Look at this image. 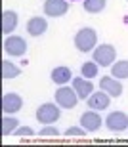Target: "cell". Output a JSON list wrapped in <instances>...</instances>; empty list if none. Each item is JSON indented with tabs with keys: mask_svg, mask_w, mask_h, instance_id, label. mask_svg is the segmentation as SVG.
<instances>
[{
	"mask_svg": "<svg viewBox=\"0 0 128 147\" xmlns=\"http://www.w3.org/2000/svg\"><path fill=\"white\" fill-rule=\"evenodd\" d=\"M86 128H82V126H71V128H67L65 130V136L69 138V136H77V138H82V136H86Z\"/></svg>",
	"mask_w": 128,
	"mask_h": 147,
	"instance_id": "44dd1931",
	"label": "cell"
},
{
	"mask_svg": "<svg viewBox=\"0 0 128 147\" xmlns=\"http://www.w3.org/2000/svg\"><path fill=\"white\" fill-rule=\"evenodd\" d=\"M105 0H84V11L88 13H100V11L105 10Z\"/></svg>",
	"mask_w": 128,
	"mask_h": 147,
	"instance_id": "ac0fdd59",
	"label": "cell"
},
{
	"mask_svg": "<svg viewBox=\"0 0 128 147\" xmlns=\"http://www.w3.org/2000/svg\"><path fill=\"white\" fill-rule=\"evenodd\" d=\"M100 88L103 92H107L111 98H119V96L123 94V84H121V80L115 78V76H103L100 80Z\"/></svg>",
	"mask_w": 128,
	"mask_h": 147,
	"instance_id": "7c38bea8",
	"label": "cell"
},
{
	"mask_svg": "<svg viewBox=\"0 0 128 147\" xmlns=\"http://www.w3.org/2000/svg\"><path fill=\"white\" fill-rule=\"evenodd\" d=\"M105 126L111 132H123L128 128V115L123 111H115V113H109V117L105 119Z\"/></svg>",
	"mask_w": 128,
	"mask_h": 147,
	"instance_id": "8992f818",
	"label": "cell"
},
{
	"mask_svg": "<svg viewBox=\"0 0 128 147\" xmlns=\"http://www.w3.org/2000/svg\"><path fill=\"white\" fill-rule=\"evenodd\" d=\"M23 107V99L19 94H4V98H2V111L4 115H13Z\"/></svg>",
	"mask_w": 128,
	"mask_h": 147,
	"instance_id": "ba28073f",
	"label": "cell"
},
{
	"mask_svg": "<svg viewBox=\"0 0 128 147\" xmlns=\"http://www.w3.org/2000/svg\"><path fill=\"white\" fill-rule=\"evenodd\" d=\"M96 44H98V34H96V31L92 27H84L75 34V46L82 54L92 52L96 48Z\"/></svg>",
	"mask_w": 128,
	"mask_h": 147,
	"instance_id": "6da1fadb",
	"label": "cell"
},
{
	"mask_svg": "<svg viewBox=\"0 0 128 147\" xmlns=\"http://www.w3.org/2000/svg\"><path fill=\"white\" fill-rule=\"evenodd\" d=\"M17 122L19 120L13 119V117H8V115H4V119H2V136H10L11 132H15L17 128Z\"/></svg>",
	"mask_w": 128,
	"mask_h": 147,
	"instance_id": "d6986e66",
	"label": "cell"
},
{
	"mask_svg": "<svg viewBox=\"0 0 128 147\" xmlns=\"http://www.w3.org/2000/svg\"><path fill=\"white\" fill-rule=\"evenodd\" d=\"M17 27V13L13 10H6L2 11V33L6 36H10Z\"/></svg>",
	"mask_w": 128,
	"mask_h": 147,
	"instance_id": "5bb4252c",
	"label": "cell"
},
{
	"mask_svg": "<svg viewBox=\"0 0 128 147\" xmlns=\"http://www.w3.org/2000/svg\"><path fill=\"white\" fill-rule=\"evenodd\" d=\"M69 4L67 0H46L44 2V13L50 17H61L67 13Z\"/></svg>",
	"mask_w": 128,
	"mask_h": 147,
	"instance_id": "9c48e42d",
	"label": "cell"
},
{
	"mask_svg": "<svg viewBox=\"0 0 128 147\" xmlns=\"http://www.w3.org/2000/svg\"><path fill=\"white\" fill-rule=\"evenodd\" d=\"M15 136H19V138H23V136H33L34 134V130L31 128V126H21V128H15V132H13Z\"/></svg>",
	"mask_w": 128,
	"mask_h": 147,
	"instance_id": "603a6c76",
	"label": "cell"
},
{
	"mask_svg": "<svg viewBox=\"0 0 128 147\" xmlns=\"http://www.w3.org/2000/svg\"><path fill=\"white\" fill-rule=\"evenodd\" d=\"M2 46H4V52L8 55H11V57H21V55H25V52H27V42H25L21 36H15V34L6 36Z\"/></svg>",
	"mask_w": 128,
	"mask_h": 147,
	"instance_id": "277c9868",
	"label": "cell"
},
{
	"mask_svg": "<svg viewBox=\"0 0 128 147\" xmlns=\"http://www.w3.org/2000/svg\"><path fill=\"white\" fill-rule=\"evenodd\" d=\"M103 122H105V120L101 119L100 115H98V111H94V109H90V111H86V113L80 115V126H82V128H86L88 132L100 130Z\"/></svg>",
	"mask_w": 128,
	"mask_h": 147,
	"instance_id": "52a82bcc",
	"label": "cell"
},
{
	"mask_svg": "<svg viewBox=\"0 0 128 147\" xmlns=\"http://www.w3.org/2000/svg\"><path fill=\"white\" fill-rule=\"evenodd\" d=\"M80 75L84 78H94V76H98V63L96 61H86L80 67Z\"/></svg>",
	"mask_w": 128,
	"mask_h": 147,
	"instance_id": "ffe728a7",
	"label": "cell"
},
{
	"mask_svg": "<svg viewBox=\"0 0 128 147\" xmlns=\"http://www.w3.org/2000/svg\"><path fill=\"white\" fill-rule=\"evenodd\" d=\"M117 57V50L111 44H101L98 48H94V61L100 67H109L113 65V61Z\"/></svg>",
	"mask_w": 128,
	"mask_h": 147,
	"instance_id": "3957f363",
	"label": "cell"
},
{
	"mask_svg": "<svg viewBox=\"0 0 128 147\" xmlns=\"http://www.w3.org/2000/svg\"><path fill=\"white\" fill-rule=\"evenodd\" d=\"M38 136H59V130H57L56 126H52V124H46L44 128H42V130L38 132Z\"/></svg>",
	"mask_w": 128,
	"mask_h": 147,
	"instance_id": "7402d4cb",
	"label": "cell"
},
{
	"mask_svg": "<svg viewBox=\"0 0 128 147\" xmlns=\"http://www.w3.org/2000/svg\"><path fill=\"white\" fill-rule=\"evenodd\" d=\"M52 80L56 82V84H59V86H65L67 82L71 80L73 78V73H71V69H69V67H56V69H54V71H52Z\"/></svg>",
	"mask_w": 128,
	"mask_h": 147,
	"instance_id": "9a60e30c",
	"label": "cell"
},
{
	"mask_svg": "<svg viewBox=\"0 0 128 147\" xmlns=\"http://www.w3.org/2000/svg\"><path fill=\"white\" fill-rule=\"evenodd\" d=\"M61 107H59V105H56V103H50V101H48V103H42L38 107V109H36V120H38V122H42V124H54V122H56L57 119H59V115H61Z\"/></svg>",
	"mask_w": 128,
	"mask_h": 147,
	"instance_id": "7a4b0ae2",
	"label": "cell"
},
{
	"mask_svg": "<svg viewBox=\"0 0 128 147\" xmlns=\"http://www.w3.org/2000/svg\"><path fill=\"white\" fill-rule=\"evenodd\" d=\"M48 31V21L44 17H31L27 21V33L31 36H40Z\"/></svg>",
	"mask_w": 128,
	"mask_h": 147,
	"instance_id": "4fadbf2b",
	"label": "cell"
},
{
	"mask_svg": "<svg viewBox=\"0 0 128 147\" xmlns=\"http://www.w3.org/2000/svg\"><path fill=\"white\" fill-rule=\"evenodd\" d=\"M78 101V96L75 92V88H69V86H59L56 90V103L63 109H73Z\"/></svg>",
	"mask_w": 128,
	"mask_h": 147,
	"instance_id": "5b68a950",
	"label": "cell"
},
{
	"mask_svg": "<svg viewBox=\"0 0 128 147\" xmlns=\"http://www.w3.org/2000/svg\"><path fill=\"white\" fill-rule=\"evenodd\" d=\"M73 88L77 92L78 99H88L94 92V84L90 82V78H84V76H77L73 78Z\"/></svg>",
	"mask_w": 128,
	"mask_h": 147,
	"instance_id": "30bf717a",
	"label": "cell"
},
{
	"mask_svg": "<svg viewBox=\"0 0 128 147\" xmlns=\"http://www.w3.org/2000/svg\"><path fill=\"white\" fill-rule=\"evenodd\" d=\"M19 73H21V69L17 65H13L11 61H8V59H4L2 61V78H15V76H19Z\"/></svg>",
	"mask_w": 128,
	"mask_h": 147,
	"instance_id": "e0dca14e",
	"label": "cell"
},
{
	"mask_svg": "<svg viewBox=\"0 0 128 147\" xmlns=\"http://www.w3.org/2000/svg\"><path fill=\"white\" fill-rule=\"evenodd\" d=\"M111 76L115 78H128V59H123V61H117L115 65H111Z\"/></svg>",
	"mask_w": 128,
	"mask_h": 147,
	"instance_id": "2e32d148",
	"label": "cell"
},
{
	"mask_svg": "<svg viewBox=\"0 0 128 147\" xmlns=\"http://www.w3.org/2000/svg\"><path fill=\"white\" fill-rule=\"evenodd\" d=\"M109 103H111V96L107 92H92V96L88 98V107L94 111H103L109 107Z\"/></svg>",
	"mask_w": 128,
	"mask_h": 147,
	"instance_id": "8fae6325",
	"label": "cell"
}]
</instances>
